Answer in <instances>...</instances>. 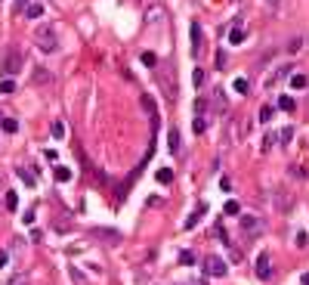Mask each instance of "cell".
Listing matches in <instances>:
<instances>
[{"label": "cell", "instance_id": "obj_30", "mask_svg": "<svg viewBox=\"0 0 309 285\" xmlns=\"http://www.w3.org/2000/svg\"><path fill=\"white\" fill-rule=\"evenodd\" d=\"M53 136H56V140H62V136H65V124L62 121H53Z\"/></svg>", "mask_w": 309, "mask_h": 285}, {"label": "cell", "instance_id": "obj_14", "mask_svg": "<svg viewBox=\"0 0 309 285\" xmlns=\"http://www.w3.org/2000/svg\"><path fill=\"white\" fill-rule=\"evenodd\" d=\"M155 177H158V183H164V186H170V183H173V170H167V167H161Z\"/></svg>", "mask_w": 309, "mask_h": 285}, {"label": "cell", "instance_id": "obj_8", "mask_svg": "<svg viewBox=\"0 0 309 285\" xmlns=\"http://www.w3.org/2000/svg\"><path fill=\"white\" fill-rule=\"evenodd\" d=\"M257 276L260 279H272V257H269V251H263L257 257Z\"/></svg>", "mask_w": 309, "mask_h": 285}, {"label": "cell", "instance_id": "obj_20", "mask_svg": "<svg viewBox=\"0 0 309 285\" xmlns=\"http://www.w3.org/2000/svg\"><path fill=\"white\" fill-rule=\"evenodd\" d=\"M223 211H226V214H232V217H238V214H241V204H238V202H232V199H229Z\"/></svg>", "mask_w": 309, "mask_h": 285}, {"label": "cell", "instance_id": "obj_40", "mask_svg": "<svg viewBox=\"0 0 309 285\" xmlns=\"http://www.w3.org/2000/svg\"><path fill=\"white\" fill-rule=\"evenodd\" d=\"M186 285H204V279H201V282H186Z\"/></svg>", "mask_w": 309, "mask_h": 285}, {"label": "cell", "instance_id": "obj_36", "mask_svg": "<svg viewBox=\"0 0 309 285\" xmlns=\"http://www.w3.org/2000/svg\"><path fill=\"white\" fill-rule=\"evenodd\" d=\"M201 81H204V72H201V68H195V87H201Z\"/></svg>", "mask_w": 309, "mask_h": 285}, {"label": "cell", "instance_id": "obj_31", "mask_svg": "<svg viewBox=\"0 0 309 285\" xmlns=\"http://www.w3.org/2000/svg\"><path fill=\"white\" fill-rule=\"evenodd\" d=\"M306 242H309V236H306V233H297V239H294V245H297V248H306Z\"/></svg>", "mask_w": 309, "mask_h": 285}, {"label": "cell", "instance_id": "obj_41", "mask_svg": "<svg viewBox=\"0 0 309 285\" xmlns=\"http://www.w3.org/2000/svg\"><path fill=\"white\" fill-rule=\"evenodd\" d=\"M0 124H3V115H0Z\"/></svg>", "mask_w": 309, "mask_h": 285}, {"label": "cell", "instance_id": "obj_4", "mask_svg": "<svg viewBox=\"0 0 309 285\" xmlns=\"http://www.w3.org/2000/svg\"><path fill=\"white\" fill-rule=\"evenodd\" d=\"M226 260L223 257H216V254H207L204 257V276H213V279H220V276H226Z\"/></svg>", "mask_w": 309, "mask_h": 285}, {"label": "cell", "instance_id": "obj_25", "mask_svg": "<svg viewBox=\"0 0 309 285\" xmlns=\"http://www.w3.org/2000/svg\"><path fill=\"white\" fill-rule=\"evenodd\" d=\"M19 208V196L16 192H6V211H16Z\"/></svg>", "mask_w": 309, "mask_h": 285}, {"label": "cell", "instance_id": "obj_23", "mask_svg": "<svg viewBox=\"0 0 309 285\" xmlns=\"http://www.w3.org/2000/svg\"><path fill=\"white\" fill-rule=\"evenodd\" d=\"M244 41V31L241 28H232V31H229V43H241Z\"/></svg>", "mask_w": 309, "mask_h": 285}, {"label": "cell", "instance_id": "obj_18", "mask_svg": "<svg viewBox=\"0 0 309 285\" xmlns=\"http://www.w3.org/2000/svg\"><path fill=\"white\" fill-rule=\"evenodd\" d=\"M213 106L220 109V112L226 109V90H213Z\"/></svg>", "mask_w": 309, "mask_h": 285}, {"label": "cell", "instance_id": "obj_15", "mask_svg": "<svg viewBox=\"0 0 309 285\" xmlns=\"http://www.w3.org/2000/svg\"><path fill=\"white\" fill-rule=\"evenodd\" d=\"M291 87H294V90H306V87H309L306 75H291Z\"/></svg>", "mask_w": 309, "mask_h": 285}, {"label": "cell", "instance_id": "obj_21", "mask_svg": "<svg viewBox=\"0 0 309 285\" xmlns=\"http://www.w3.org/2000/svg\"><path fill=\"white\" fill-rule=\"evenodd\" d=\"M272 115H275V109H272V106H263V109H260V121H263V124H269Z\"/></svg>", "mask_w": 309, "mask_h": 285}, {"label": "cell", "instance_id": "obj_39", "mask_svg": "<svg viewBox=\"0 0 309 285\" xmlns=\"http://www.w3.org/2000/svg\"><path fill=\"white\" fill-rule=\"evenodd\" d=\"M300 282H303V285H309V273H306V276H303V279H300Z\"/></svg>", "mask_w": 309, "mask_h": 285}, {"label": "cell", "instance_id": "obj_1", "mask_svg": "<svg viewBox=\"0 0 309 285\" xmlns=\"http://www.w3.org/2000/svg\"><path fill=\"white\" fill-rule=\"evenodd\" d=\"M34 41H37V47L43 53H53L56 47H59V38H56V28L53 25H40L37 31H34Z\"/></svg>", "mask_w": 309, "mask_h": 285}, {"label": "cell", "instance_id": "obj_35", "mask_svg": "<svg viewBox=\"0 0 309 285\" xmlns=\"http://www.w3.org/2000/svg\"><path fill=\"white\" fill-rule=\"evenodd\" d=\"M142 106H145L148 112H155V102H152V96H142Z\"/></svg>", "mask_w": 309, "mask_h": 285}, {"label": "cell", "instance_id": "obj_19", "mask_svg": "<svg viewBox=\"0 0 309 285\" xmlns=\"http://www.w3.org/2000/svg\"><path fill=\"white\" fill-rule=\"evenodd\" d=\"M34 81H37V84H47V81H50V72L37 65V68H34Z\"/></svg>", "mask_w": 309, "mask_h": 285}, {"label": "cell", "instance_id": "obj_28", "mask_svg": "<svg viewBox=\"0 0 309 285\" xmlns=\"http://www.w3.org/2000/svg\"><path fill=\"white\" fill-rule=\"evenodd\" d=\"M278 109H281V112H294V99H291V96H281V99H278Z\"/></svg>", "mask_w": 309, "mask_h": 285}, {"label": "cell", "instance_id": "obj_2", "mask_svg": "<svg viewBox=\"0 0 309 285\" xmlns=\"http://www.w3.org/2000/svg\"><path fill=\"white\" fill-rule=\"evenodd\" d=\"M263 230H266V223H263V217H257V214H244V217H241V233L247 239L263 236Z\"/></svg>", "mask_w": 309, "mask_h": 285}, {"label": "cell", "instance_id": "obj_38", "mask_svg": "<svg viewBox=\"0 0 309 285\" xmlns=\"http://www.w3.org/2000/svg\"><path fill=\"white\" fill-rule=\"evenodd\" d=\"M266 3H269V6H278V3H281V0H266Z\"/></svg>", "mask_w": 309, "mask_h": 285}, {"label": "cell", "instance_id": "obj_33", "mask_svg": "<svg viewBox=\"0 0 309 285\" xmlns=\"http://www.w3.org/2000/svg\"><path fill=\"white\" fill-rule=\"evenodd\" d=\"M6 285H28V276H13Z\"/></svg>", "mask_w": 309, "mask_h": 285}, {"label": "cell", "instance_id": "obj_3", "mask_svg": "<svg viewBox=\"0 0 309 285\" xmlns=\"http://www.w3.org/2000/svg\"><path fill=\"white\" fill-rule=\"evenodd\" d=\"M207 115H210V106H207V99H204V96H198L195 99V133H204V130H207Z\"/></svg>", "mask_w": 309, "mask_h": 285}, {"label": "cell", "instance_id": "obj_6", "mask_svg": "<svg viewBox=\"0 0 309 285\" xmlns=\"http://www.w3.org/2000/svg\"><path fill=\"white\" fill-rule=\"evenodd\" d=\"M158 78H161V87H164L167 99H173V96H176V84H173V68H170V65H161V68H158Z\"/></svg>", "mask_w": 309, "mask_h": 285}, {"label": "cell", "instance_id": "obj_22", "mask_svg": "<svg viewBox=\"0 0 309 285\" xmlns=\"http://www.w3.org/2000/svg\"><path fill=\"white\" fill-rule=\"evenodd\" d=\"M56 180H59V183H68V180H71V170L68 167H56Z\"/></svg>", "mask_w": 309, "mask_h": 285}, {"label": "cell", "instance_id": "obj_10", "mask_svg": "<svg viewBox=\"0 0 309 285\" xmlns=\"http://www.w3.org/2000/svg\"><path fill=\"white\" fill-rule=\"evenodd\" d=\"M291 72H294V65H278V72H272V75L266 78V84L272 87V84H275V81H281V78H288Z\"/></svg>", "mask_w": 309, "mask_h": 285}, {"label": "cell", "instance_id": "obj_16", "mask_svg": "<svg viewBox=\"0 0 309 285\" xmlns=\"http://www.w3.org/2000/svg\"><path fill=\"white\" fill-rule=\"evenodd\" d=\"M201 217H204V208H201V204H198V208H195V211H192V217L186 220V230H192V226H195V223H198Z\"/></svg>", "mask_w": 309, "mask_h": 285}, {"label": "cell", "instance_id": "obj_26", "mask_svg": "<svg viewBox=\"0 0 309 285\" xmlns=\"http://www.w3.org/2000/svg\"><path fill=\"white\" fill-rule=\"evenodd\" d=\"M179 264L182 267H192V264H195V254H192V251H179Z\"/></svg>", "mask_w": 309, "mask_h": 285}, {"label": "cell", "instance_id": "obj_29", "mask_svg": "<svg viewBox=\"0 0 309 285\" xmlns=\"http://www.w3.org/2000/svg\"><path fill=\"white\" fill-rule=\"evenodd\" d=\"M3 130H6V133H16V130H19V121H16V118H3Z\"/></svg>", "mask_w": 309, "mask_h": 285}, {"label": "cell", "instance_id": "obj_9", "mask_svg": "<svg viewBox=\"0 0 309 285\" xmlns=\"http://www.w3.org/2000/svg\"><path fill=\"white\" fill-rule=\"evenodd\" d=\"M201 53V25L198 22H192V56Z\"/></svg>", "mask_w": 309, "mask_h": 285}, {"label": "cell", "instance_id": "obj_32", "mask_svg": "<svg viewBox=\"0 0 309 285\" xmlns=\"http://www.w3.org/2000/svg\"><path fill=\"white\" fill-rule=\"evenodd\" d=\"M291 136H294V127H284V130L278 133V140H281V143H288V140H291Z\"/></svg>", "mask_w": 309, "mask_h": 285}, {"label": "cell", "instance_id": "obj_17", "mask_svg": "<svg viewBox=\"0 0 309 285\" xmlns=\"http://www.w3.org/2000/svg\"><path fill=\"white\" fill-rule=\"evenodd\" d=\"M16 174H19L22 180H25V183H28V186H34V183H37V177H34V174H31V170H25V167H16Z\"/></svg>", "mask_w": 309, "mask_h": 285}, {"label": "cell", "instance_id": "obj_11", "mask_svg": "<svg viewBox=\"0 0 309 285\" xmlns=\"http://www.w3.org/2000/svg\"><path fill=\"white\" fill-rule=\"evenodd\" d=\"M145 22H148V25L164 22V9H161V6H148V9H145Z\"/></svg>", "mask_w": 309, "mask_h": 285}, {"label": "cell", "instance_id": "obj_13", "mask_svg": "<svg viewBox=\"0 0 309 285\" xmlns=\"http://www.w3.org/2000/svg\"><path fill=\"white\" fill-rule=\"evenodd\" d=\"M179 149H182V140H179V130H170V152H173V155H179Z\"/></svg>", "mask_w": 309, "mask_h": 285}, {"label": "cell", "instance_id": "obj_7", "mask_svg": "<svg viewBox=\"0 0 309 285\" xmlns=\"http://www.w3.org/2000/svg\"><path fill=\"white\" fill-rule=\"evenodd\" d=\"M272 204H275L278 211H291V204H294V196L288 189H275V196H272Z\"/></svg>", "mask_w": 309, "mask_h": 285}, {"label": "cell", "instance_id": "obj_5", "mask_svg": "<svg viewBox=\"0 0 309 285\" xmlns=\"http://www.w3.org/2000/svg\"><path fill=\"white\" fill-rule=\"evenodd\" d=\"M22 65H25V59H22V53H19V50H9V53L3 56V75H6V78L19 75V72H22Z\"/></svg>", "mask_w": 309, "mask_h": 285}, {"label": "cell", "instance_id": "obj_12", "mask_svg": "<svg viewBox=\"0 0 309 285\" xmlns=\"http://www.w3.org/2000/svg\"><path fill=\"white\" fill-rule=\"evenodd\" d=\"M25 16L28 19H40L43 16V6L40 3H25Z\"/></svg>", "mask_w": 309, "mask_h": 285}, {"label": "cell", "instance_id": "obj_37", "mask_svg": "<svg viewBox=\"0 0 309 285\" xmlns=\"http://www.w3.org/2000/svg\"><path fill=\"white\" fill-rule=\"evenodd\" d=\"M0 267H6V251H0Z\"/></svg>", "mask_w": 309, "mask_h": 285}, {"label": "cell", "instance_id": "obj_34", "mask_svg": "<svg viewBox=\"0 0 309 285\" xmlns=\"http://www.w3.org/2000/svg\"><path fill=\"white\" fill-rule=\"evenodd\" d=\"M142 62H145V65H158V59H155V53H142Z\"/></svg>", "mask_w": 309, "mask_h": 285}, {"label": "cell", "instance_id": "obj_24", "mask_svg": "<svg viewBox=\"0 0 309 285\" xmlns=\"http://www.w3.org/2000/svg\"><path fill=\"white\" fill-rule=\"evenodd\" d=\"M232 87H235V93H247V87H250V84H247V78H235V84H232Z\"/></svg>", "mask_w": 309, "mask_h": 285}, {"label": "cell", "instance_id": "obj_27", "mask_svg": "<svg viewBox=\"0 0 309 285\" xmlns=\"http://www.w3.org/2000/svg\"><path fill=\"white\" fill-rule=\"evenodd\" d=\"M13 90H16L13 78H3V81H0V93H13Z\"/></svg>", "mask_w": 309, "mask_h": 285}]
</instances>
